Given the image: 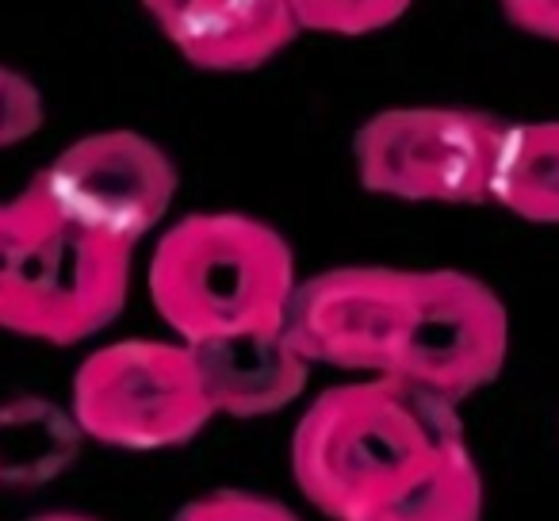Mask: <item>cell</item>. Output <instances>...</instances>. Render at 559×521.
<instances>
[{
	"label": "cell",
	"instance_id": "8992f818",
	"mask_svg": "<svg viewBox=\"0 0 559 521\" xmlns=\"http://www.w3.org/2000/svg\"><path fill=\"white\" fill-rule=\"evenodd\" d=\"M411 292L391 376L452 406L495 383L510 353V315L498 292L460 269H411Z\"/></svg>",
	"mask_w": 559,
	"mask_h": 521
},
{
	"label": "cell",
	"instance_id": "7c38bea8",
	"mask_svg": "<svg viewBox=\"0 0 559 521\" xmlns=\"http://www.w3.org/2000/svg\"><path fill=\"white\" fill-rule=\"evenodd\" d=\"M372 521H483V472L460 445Z\"/></svg>",
	"mask_w": 559,
	"mask_h": 521
},
{
	"label": "cell",
	"instance_id": "9a60e30c",
	"mask_svg": "<svg viewBox=\"0 0 559 521\" xmlns=\"http://www.w3.org/2000/svg\"><path fill=\"white\" fill-rule=\"evenodd\" d=\"M173 521H304V518L269 495L223 487L185 502Z\"/></svg>",
	"mask_w": 559,
	"mask_h": 521
},
{
	"label": "cell",
	"instance_id": "ba28073f",
	"mask_svg": "<svg viewBox=\"0 0 559 521\" xmlns=\"http://www.w3.org/2000/svg\"><path fill=\"white\" fill-rule=\"evenodd\" d=\"M411 269H326L296 288L284 330L311 365L391 376L411 322Z\"/></svg>",
	"mask_w": 559,
	"mask_h": 521
},
{
	"label": "cell",
	"instance_id": "8fae6325",
	"mask_svg": "<svg viewBox=\"0 0 559 521\" xmlns=\"http://www.w3.org/2000/svg\"><path fill=\"white\" fill-rule=\"evenodd\" d=\"M490 203L525 223L559 226V119L502 127Z\"/></svg>",
	"mask_w": 559,
	"mask_h": 521
},
{
	"label": "cell",
	"instance_id": "9c48e42d",
	"mask_svg": "<svg viewBox=\"0 0 559 521\" xmlns=\"http://www.w3.org/2000/svg\"><path fill=\"white\" fill-rule=\"evenodd\" d=\"M142 9L188 66L207 73L257 70L299 35L292 0H142Z\"/></svg>",
	"mask_w": 559,
	"mask_h": 521
},
{
	"label": "cell",
	"instance_id": "30bf717a",
	"mask_svg": "<svg viewBox=\"0 0 559 521\" xmlns=\"http://www.w3.org/2000/svg\"><path fill=\"white\" fill-rule=\"evenodd\" d=\"M215 414L264 418L296 403L311 376V360L296 350L288 330L241 334L192 345Z\"/></svg>",
	"mask_w": 559,
	"mask_h": 521
},
{
	"label": "cell",
	"instance_id": "6da1fadb",
	"mask_svg": "<svg viewBox=\"0 0 559 521\" xmlns=\"http://www.w3.org/2000/svg\"><path fill=\"white\" fill-rule=\"evenodd\" d=\"M467 445L456 406L395 376L322 391L292 434V475L330 521H372Z\"/></svg>",
	"mask_w": 559,
	"mask_h": 521
},
{
	"label": "cell",
	"instance_id": "277c9868",
	"mask_svg": "<svg viewBox=\"0 0 559 521\" xmlns=\"http://www.w3.org/2000/svg\"><path fill=\"white\" fill-rule=\"evenodd\" d=\"M215 418L200 360L185 342L127 338L93 350L73 376V422L108 449L162 452Z\"/></svg>",
	"mask_w": 559,
	"mask_h": 521
},
{
	"label": "cell",
	"instance_id": "4fadbf2b",
	"mask_svg": "<svg viewBox=\"0 0 559 521\" xmlns=\"http://www.w3.org/2000/svg\"><path fill=\"white\" fill-rule=\"evenodd\" d=\"M299 32L360 39L399 24L414 9V0H292Z\"/></svg>",
	"mask_w": 559,
	"mask_h": 521
},
{
	"label": "cell",
	"instance_id": "52a82bcc",
	"mask_svg": "<svg viewBox=\"0 0 559 521\" xmlns=\"http://www.w3.org/2000/svg\"><path fill=\"white\" fill-rule=\"evenodd\" d=\"M32 185L70 223L134 249L169 215L177 165L154 139L116 127L70 142Z\"/></svg>",
	"mask_w": 559,
	"mask_h": 521
},
{
	"label": "cell",
	"instance_id": "7a4b0ae2",
	"mask_svg": "<svg viewBox=\"0 0 559 521\" xmlns=\"http://www.w3.org/2000/svg\"><path fill=\"white\" fill-rule=\"evenodd\" d=\"M146 288L185 345L284 330L299 288L288 238L241 211H195L157 238Z\"/></svg>",
	"mask_w": 559,
	"mask_h": 521
},
{
	"label": "cell",
	"instance_id": "2e32d148",
	"mask_svg": "<svg viewBox=\"0 0 559 521\" xmlns=\"http://www.w3.org/2000/svg\"><path fill=\"white\" fill-rule=\"evenodd\" d=\"M513 27L536 39L559 43V0H498Z\"/></svg>",
	"mask_w": 559,
	"mask_h": 521
},
{
	"label": "cell",
	"instance_id": "5bb4252c",
	"mask_svg": "<svg viewBox=\"0 0 559 521\" xmlns=\"http://www.w3.org/2000/svg\"><path fill=\"white\" fill-rule=\"evenodd\" d=\"M47 123V100L39 85L12 66H0V150L35 139Z\"/></svg>",
	"mask_w": 559,
	"mask_h": 521
},
{
	"label": "cell",
	"instance_id": "3957f363",
	"mask_svg": "<svg viewBox=\"0 0 559 521\" xmlns=\"http://www.w3.org/2000/svg\"><path fill=\"white\" fill-rule=\"evenodd\" d=\"M131 246L70 223L27 180L0 203V330L78 345L123 311Z\"/></svg>",
	"mask_w": 559,
	"mask_h": 521
},
{
	"label": "cell",
	"instance_id": "5b68a950",
	"mask_svg": "<svg viewBox=\"0 0 559 521\" xmlns=\"http://www.w3.org/2000/svg\"><path fill=\"white\" fill-rule=\"evenodd\" d=\"M502 127L472 108L376 111L353 139L357 177L406 203H490Z\"/></svg>",
	"mask_w": 559,
	"mask_h": 521
},
{
	"label": "cell",
	"instance_id": "e0dca14e",
	"mask_svg": "<svg viewBox=\"0 0 559 521\" xmlns=\"http://www.w3.org/2000/svg\"><path fill=\"white\" fill-rule=\"evenodd\" d=\"M27 521H100L93 513H81V510H47V513H35Z\"/></svg>",
	"mask_w": 559,
	"mask_h": 521
}]
</instances>
